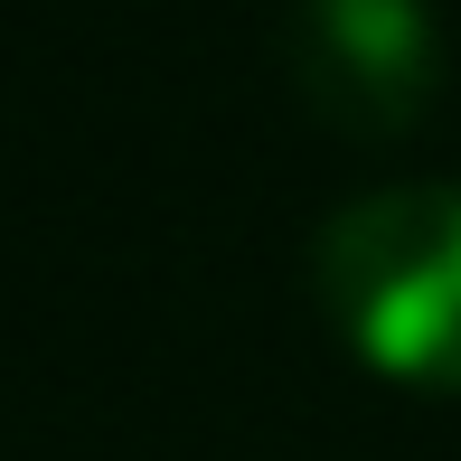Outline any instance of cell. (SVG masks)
I'll return each mask as SVG.
<instances>
[{
	"label": "cell",
	"mask_w": 461,
	"mask_h": 461,
	"mask_svg": "<svg viewBox=\"0 0 461 461\" xmlns=\"http://www.w3.org/2000/svg\"><path fill=\"white\" fill-rule=\"evenodd\" d=\"M311 283L376 376L461 386V188H367L311 245Z\"/></svg>",
	"instance_id": "1"
},
{
	"label": "cell",
	"mask_w": 461,
	"mask_h": 461,
	"mask_svg": "<svg viewBox=\"0 0 461 461\" xmlns=\"http://www.w3.org/2000/svg\"><path fill=\"white\" fill-rule=\"evenodd\" d=\"M433 57H443V29L424 0H292V76L311 113L358 141L405 132L433 104V76H443Z\"/></svg>",
	"instance_id": "2"
}]
</instances>
